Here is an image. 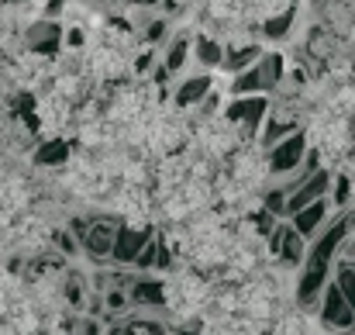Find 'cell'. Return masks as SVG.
<instances>
[{
	"label": "cell",
	"mask_w": 355,
	"mask_h": 335,
	"mask_svg": "<svg viewBox=\"0 0 355 335\" xmlns=\"http://www.w3.org/2000/svg\"><path fill=\"white\" fill-rule=\"evenodd\" d=\"M232 94H235V97H252V94H266V83H262V70H259V63L232 76Z\"/></svg>",
	"instance_id": "obj_15"
},
{
	"label": "cell",
	"mask_w": 355,
	"mask_h": 335,
	"mask_svg": "<svg viewBox=\"0 0 355 335\" xmlns=\"http://www.w3.org/2000/svg\"><path fill=\"white\" fill-rule=\"evenodd\" d=\"M269 117V101L262 94H252V97H235L232 108H228V121H235L238 128H245L248 135H259L262 124Z\"/></svg>",
	"instance_id": "obj_7"
},
{
	"label": "cell",
	"mask_w": 355,
	"mask_h": 335,
	"mask_svg": "<svg viewBox=\"0 0 355 335\" xmlns=\"http://www.w3.org/2000/svg\"><path fill=\"white\" fill-rule=\"evenodd\" d=\"M35 166H59V163H66L69 159V142H62V138H49V142H42L38 149H35Z\"/></svg>",
	"instance_id": "obj_16"
},
{
	"label": "cell",
	"mask_w": 355,
	"mask_h": 335,
	"mask_svg": "<svg viewBox=\"0 0 355 335\" xmlns=\"http://www.w3.org/2000/svg\"><path fill=\"white\" fill-rule=\"evenodd\" d=\"M259 70H262L266 94L283 83V70H286V66H283V56H279V52H262V56H259Z\"/></svg>",
	"instance_id": "obj_17"
},
{
	"label": "cell",
	"mask_w": 355,
	"mask_h": 335,
	"mask_svg": "<svg viewBox=\"0 0 355 335\" xmlns=\"http://www.w3.org/2000/svg\"><path fill=\"white\" fill-rule=\"evenodd\" d=\"M190 52H193V35L180 28V31H176V35H173V38L166 42V52H162V66H159V80H166V76L180 73V70L187 66Z\"/></svg>",
	"instance_id": "obj_10"
},
{
	"label": "cell",
	"mask_w": 355,
	"mask_h": 335,
	"mask_svg": "<svg viewBox=\"0 0 355 335\" xmlns=\"http://www.w3.org/2000/svg\"><path fill=\"white\" fill-rule=\"evenodd\" d=\"M148 66H152V52H145V56H141V59L135 63V70H138V73H145Z\"/></svg>",
	"instance_id": "obj_23"
},
{
	"label": "cell",
	"mask_w": 355,
	"mask_h": 335,
	"mask_svg": "<svg viewBox=\"0 0 355 335\" xmlns=\"http://www.w3.org/2000/svg\"><path fill=\"white\" fill-rule=\"evenodd\" d=\"M80 335H101V322H97V318H87L83 329H80Z\"/></svg>",
	"instance_id": "obj_21"
},
{
	"label": "cell",
	"mask_w": 355,
	"mask_h": 335,
	"mask_svg": "<svg viewBox=\"0 0 355 335\" xmlns=\"http://www.w3.org/2000/svg\"><path fill=\"white\" fill-rule=\"evenodd\" d=\"M331 183H335V170H328V166H321L318 173H311L290 197H286V218L290 215H297L300 208H307V204H314V201H321V197H331Z\"/></svg>",
	"instance_id": "obj_6"
},
{
	"label": "cell",
	"mask_w": 355,
	"mask_h": 335,
	"mask_svg": "<svg viewBox=\"0 0 355 335\" xmlns=\"http://www.w3.org/2000/svg\"><path fill=\"white\" fill-rule=\"evenodd\" d=\"M259 56H262V49L259 45H228L225 49V70L235 76V73H241V70H248V66H255L259 63Z\"/></svg>",
	"instance_id": "obj_13"
},
{
	"label": "cell",
	"mask_w": 355,
	"mask_h": 335,
	"mask_svg": "<svg viewBox=\"0 0 355 335\" xmlns=\"http://www.w3.org/2000/svg\"><path fill=\"white\" fill-rule=\"evenodd\" d=\"M335 284L342 287L345 301L352 304V311H355V270L349 266V259H338V266H335Z\"/></svg>",
	"instance_id": "obj_18"
},
{
	"label": "cell",
	"mask_w": 355,
	"mask_h": 335,
	"mask_svg": "<svg viewBox=\"0 0 355 335\" xmlns=\"http://www.w3.org/2000/svg\"><path fill=\"white\" fill-rule=\"evenodd\" d=\"M307 156H311V138H307L304 128H297L293 135H286V138H279L276 145L266 149L269 173H272L276 180H283V177H290L293 170H300Z\"/></svg>",
	"instance_id": "obj_2"
},
{
	"label": "cell",
	"mask_w": 355,
	"mask_h": 335,
	"mask_svg": "<svg viewBox=\"0 0 355 335\" xmlns=\"http://www.w3.org/2000/svg\"><path fill=\"white\" fill-rule=\"evenodd\" d=\"M335 211H338V208H335V201H331V197H321V201H314V204L300 208L297 215H290V222H293V228H297V231L311 242V238H314L324 224L335 218Z\"/></svg>",
	"instance_id": "obj_8"
},
{
	"label": "cell",
	"mask_w": 355,
	"mask_h": 335,
	"mask_svg": "<svg viewBox=\"0 0 355 335\" xmlns=\"http://www.w3.org/2000/svg\"><path fill=\"white\" fill-rule=\"evenodd\" d=\"M128 294H131V308H141V311H162L166 308V280H155V277H135L131 280V287H128Z\"/></svg>",
	"instance_id": "obj_9"
},
{
	"label": "cell",
	"mask_w": 355,
	"mask_h": 335,
	"mask_svg": "<svg viewBox=\"0 0 355 335\" xmlns=\"http://www.w3.org/2000/svg\"><path fill=\"white\" fill-rule=\"evenodd\" d=\"M152 238H155V228H152V224L121 222L118 238H114V252H111V263H114V266H135V259L141 256V249H145Z\"/></svg>",
	"instance_id": "obj_5"
},
{
	"label": "cell",
	"mask_w": 355,
	"mask_h": 335,
	"mask_svg": "<svg viewBox=\"0 0 355 335\" xmlns=\"http://www.w3.org/2000/svg\"><path fill=\"white\" fill-rule=\"evenodd\" d=\"M342 259H355V228L349 235V242H345V249H342Z\"/></svg>",
	"instance_id": "obj_22"
},
{
	"label": "cell",
	"mask_w": 355,
	"mask_h": 335,
	"mask_svg": "<svg viewBox=\"0 0 355 335\" xmlns=\"http://www.w3.org/2000/svg\"><path fill=\"white\" fill-rule=\"evenodd\" d=\"M290 28H293V7L283 10V17H272V21L266 24V38H286Z\"/></svg>",
	"instance_id": "obj_19"
},
{
	"label": "cell",
	"mask_w": 355,
	"mask_h": 335,
	"mask_svg": "<svg viewBox=\"0 0 355 335\" xmlns=\"http://www.w3.org/2000/svg\"><path fill=\"white\" fill-rule=\"evenodd\" d=\"M214 90V80L207 76V73H193V76H187L180 87H176V108H197L207 94Z\"/></svg>",
	"instance_id": "obj_12"
},
{
	"label": "cell",
	"mask_w": 355,
	"mask_h": 335,
	"mask_svg": "<svg viewBox=\"0 0 355 335\" xmlns=\"http://www.w3.org/2000/svg\"><path fill=\"white\" fill-rule=\"evenodd\" d=\"M193 56H197V63L204 70H214V66L225 63V45L218 38H211V35H197L193 38Z\"/></svg>",
	"instance_id": "obj_14"
},
{
	"label": "cell",
	"mask_w": 355,
	"mask_h": 335,
	"mask_svg": "<svg viewBox=\"0 0 355 335\" xmlns=\"http://www.w3.org/2000/svg\"><path fill=\"white\" fill-rule=\"evenodd\" d=\"M166 35H169V21H162V17H159V21H152V24L145 28V42H148V45L162 42Z\"/></svg>",
	"instance_id": "obj_20"
},
{
	"label": "cell",
	"mask_w": 355,
	"mask_h": 335,
	"mask_svg": "<svg viewBox=\"0 0 355 335\" xmlns=\"http://www.w3.org/2000/svg\"><path fill=\"white\" fill-rule=\"evenodd\" d=\"M118 218H111V215H94V218H76V222H69V231L80 238V245H83V252L94 259V263H107L111 259V252H114V238H118Z\"/></svg>",
	"instance_id": "obj_1"
},
{
	"label": "cell",
	"mask_w": 355,
	"mask_h": 335,
	"mask_svg": "<svg viewBox=\"0 0 355 335\" xmlns=\"http://www.w3.org/2000/svg\"><path fill=\"white\" fill-rule=\"evenodd\" d=\"M266 245H269V252H272V259H276L279 266H286V270H300V263H304L311 242L293 228L290 218H279V222L272 224V231L266 235Z\"/></svg>",
	"instance_id": "obj_3"
},
{
	"label": "cell",
	"mask_w": 355,
	"mask_h": 335,
	"mask_svg": "<svg viewBox=\"0 0 355 335\" xmlns=\"http://www.w3.org/2000/svg\"><path fill=\"white\" fill-rule=\"evenodd\" d=\"M62 45V28L55 21H38L28 28V49L31 52H42V56H55Z\"/></svg>",
	"instance_id": "obj_11"
},
{
	"label": "cell",
	"mask_w": 355,
	"mask_h": 335,
	"mask_svg": "<svg viewBox=\"0 0 355 335\" xmlns=\"http://www.w3.org/2000/svg\"><path fill=\"white\" fill-rule=\"evenodd\" d=\"M318 318H321V325H324L328 332L355 335V311H352V304L345 301L342 287L335 284V277H331V284H328V287H324V294H321Z\"/></svg>",
	"instance_id": "obj_4"
}]
</instances>
